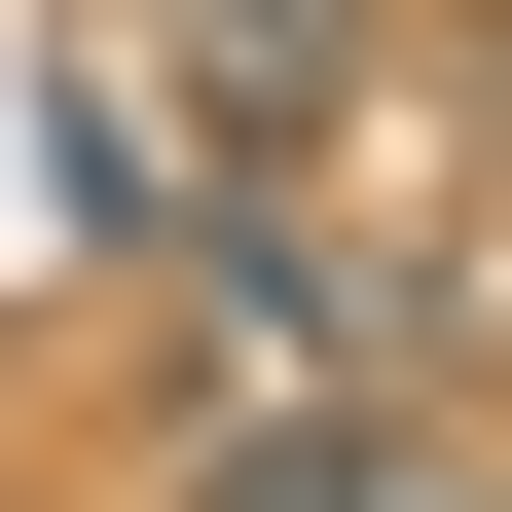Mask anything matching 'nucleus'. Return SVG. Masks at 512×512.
<instances>
[{"instance_id":"nucleus-2","label":"nucleus","mask_w":512,"mask_h":512,"mask_svg":"<svg viewBox=\"0 0 512 512\" xmlns=\"http://www.w3.org/2000/svg\"><path fill=\"white\" fill-rule=\"evenodd\" d=\"M183 330H220V403H293V366H439V293L330 183H220V220H183Z\"/></svg>"},{"instance_id":"nucleus-1","label":"nucleus","mask_w":512,"mask_h":512,"mask_svg":"<svg viewBox=\"0 0 512 512\" xmlns=\"http://www.w3.org/2000/svg\"><path fill=\"white\" fill-rule=\"evenodd\" d=\"M183 512H512L476 366H293V403H183Z\"/></svg>"},{"instance_id":"nucleus-3","label":"nucleus","mask_w":512,"mask_h":512,"mask_svg":"<svg viewBox=\"0 0 512 512\" xmlns=\"http://www.w3.org/2000/svg\"><path fill=\"white\" fill-rule=\"evenodd\" d=\"M183 110H220V183H293L366 110V0H183Z\"/></svg>"}]
</instances>
